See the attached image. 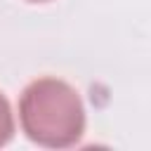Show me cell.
I'll return each instance as SVG.
<instances>
[{"label":"cell","instance_id":"obj_1","mask_svg":"<svg viewBox=\"0 0 151 151\" xmlns=\"http://www.w3.org/2000/svg\"><path fill=\"white\" fill-rule=\"evenodd\" d=\"M19 120L31 142L47 149H66L83 137L85 109L68 83L38 78L19 99Z\"/></svg>","mask_w":151,"mask_h":151},{"label":"cell","instance_id":"obj_3","mask_svg":"<svg viewBox=\"0 0 151 151\" xmlns=\"http://www.w3.org/2000/svg\"><path fill=\"white\" fill-rule=\"evenodd\" d=\"M28 2H47V0H28Z\"/></svg>","mask_w":151,"mask_h":151},{"label":"cell","instance_id":"obj_2","mask_svg":"<svg viewBox=\"0 0 151 151\" xmlns=\"http://www.w3.org/2000/svg\"><path fill=\"white\" fill-rule=\"evenodd\" d=\"M14 134V118H12V109L9 101L5 99V94H0V146H5Z\"/></svg>","mask_w":151,"mask_h":151}]
</instances>
